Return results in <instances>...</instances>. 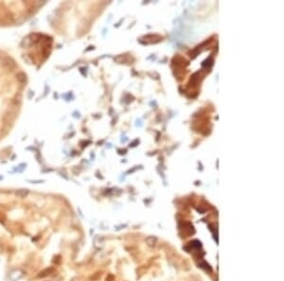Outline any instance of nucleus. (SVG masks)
I'll list each match as a JSON object with an SVG mask.
<instances>
[{
	"label": "nucleus",
	"instance_id": "obj_2",
	"mask_svg": "<svg viewBox=\"0 0 284 281\" xmlns=\"http://www.w3.org/2000/svg\"><path fill=\"white\" fill-rule=\"evenodd\" d=\"M2 251H3V246H2L1 244H0V253H1Z\"/></svg>",
	"mask_w": 284,
	"mask_h": 281
},
{
	"label": "nucleus",
	"instance_id": "obj_1",
	"mask_svg": "<svg viewBox=\"0 0 284 281\" xmlns=\"http://www.w3.org/2000/svg\"><path fill=\"white\" fill-rule=\"evenodd\" d=\"M24 276V272L20 269H14L9 274V278L11 281H19Z\"/></svg>",
	"mask_w": 284,
	"mask_h": 281
}]
</instances>
